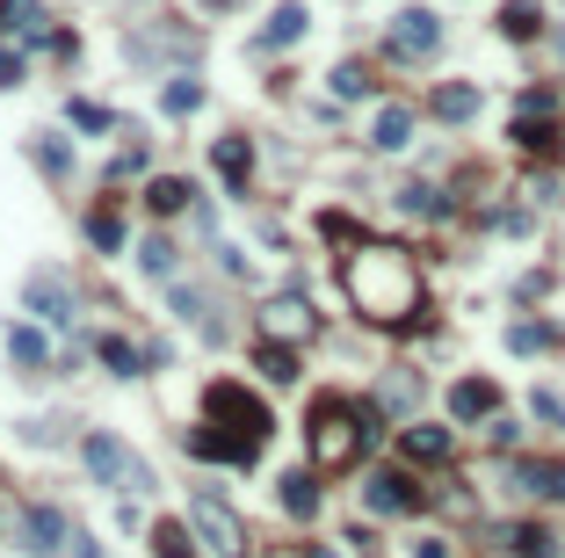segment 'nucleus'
<instances>
[{"label":"nucleus","instance_id":"obj_25","mask_svg":"<svg viewBox=\"0 0 565 558\" xmlns=\"http://www.w3.org/2000/svg\"><path fill=\"white\" fill-rule=\"evenodd\" d=\"M399 210H406V218H449L443 189H428V182H406V189H399Z\"/></svg>","mask_w":565,"mask_h":558},{"label":"nucleus","instance_id":"obj_40","mask_svg":"<svg viewBox=\"0 0 565 558\" xmlns=\"http://www.w3.org/2000/svg\"><path fill=\"white\" fill-rule=\"evenodd\" d=\"M305 558H341V551H305Z\"/></svg>","mask_w":565,"mask_h":558},{"label":"nucleus","instance_id":"obj_39","mask_svg":"<svg viewBox=\"0 0 565 558\" xmlns=\"http://www.w3.org/2000/svg\"><path fill=\"white\" fill-rule=\"evenodd\" d=\"M413 558H449V544L443 537H421V544H413Z\"/></svg>","mask_w":565,"mask_h":558},{"label":"nucleus","instance_id":"obj_14","mask_svg":"<svg viewBox=\"0 0 565 558\" xmlns=\"http://www.w3.org/2000/svg\"><path fill=\"white\" fill-rule=\"evenodd\" d=\"M22 297H30V313H44L52 327H73V291L58 276H30V291H22Z\"/></svg>","mask_w":565,"mask_h":558},{"label":"nucleus","instance_id":"obj_21","mask_svg":"<svg viewBox=\"0 0 565 558\" xmlns=\"http://www.w3.org/2000/svg\"><path fill=\"white\" fill-rule=\"evenodd\" d=\"M508 349L514 355H544V349H558V327H544V319H514V327H508Z\"/></svg>","mask_w":565,"mask_h":558},{"label":"nucleus","instance_id":"obj_34","mask_svg":"<svg viewBox=\"0 0 565 558\" xmlns=\"http://www.w3.org/2000/svg\"><path fill=\"white\" fill-rule=\"evenodd\" d=\"M66 117H73V123H80V131H109V109H102V102H73V109H66Z\"/></svg>","mask_w":565,"mask_h":558},{"label":"nucleus","instance_id":"obj_20","mask_svg":"<svg viewBox=\"0 0 565 558\" xmlns=\"http://www.w3.org/2000/svg\"><path fill=\"white\" fill-rule=\"evenodd\" d=\"M218 175L232 196H247V175H254V153H247V139H218Z\"/></svg>","mask_w":565,"mask_h":558},{"label":"nucleus","instance_id":"obj_13","mask_svg":"<svg viewBox=\"0 0 565 558\" xmlns=\"http://www.w3.org/2000/svg\"><path fill=\"white\" fill-rule=\"evenodd\" d=\"M479 102H486V95L471 88V80H443V88L428 95V109H435L443 123H471V117H479Z\"/></svg>","mask_w":565,"mask_h":558},{"label":"nucleus","instance_id":"obj_27","mask_svg":"<svg viewBox=\"0 0 565 558\" xmlns=\"http://www.w3.org/2000/svg\"><path fill=\"white\" fill-rule=\"evenodd\" d=\"M8 355H15L22 370H44V333H36V327H15V333H8Z\"/></svg>","mask_w":565,"mask_h":558},{"label":"nucleus","instance_id":"obj_8","mask_svg":"<svg viewBox=\"0 0 565 558\" xmlns=\"http://www.w3.org/2000/svg\"><path fill=\"white\" fill-rule=\"evenodd\" d=\"M508 486L530 493V501H565V464H558V457H514Z\"/></svg>","mask_w":565,"mask_h":558},{"label":"nucleus","instance_id":"obj_18","mask_svg":"<svg viewBox=\"0 0 565 558\" xmlns=\"http://www.w3.org/2000/svg\"><path fill=\"white\" fill-rule=\"evenodd\" d=\"M406 139H413V109H406V102L377 109V123H370V145H377V153H399Z\"/></svg>","mask_w":565,"mask_h":558},{"label":"nucleus","instance_id":"obj_35","mask_svg":"<svg viewBox=\"0 0 565 558\" xmlns=\"http://www.w3.org/2000/svg\"><path fill=\"white\" fill-rule=\"evenodd\" d=\"M536 420H551V428H565V400H558V392H551V384H544V392H536Z\"/></svg>","mask_w":565,"mask_h":558},{"label":"nucleus","instance_id":"obj_16","mask_svg":"<svg viewBox=\"0 0 565 558\" xmlns=\"http://www.w3.org/2000/svg\"><path fill=\"white\" fill-rule=\"evenodd\" d=\"M22 544H30V551H58V544H66V515H58V507H30V515H22Z\"/></svg>","mask_w":565,"mask_h":558},{"label":"nucleus","instance_id":"obj_19","mask_svg":"<svg viewBox=\"0 0 565 558\" xmlns=\"http://www.w3.org/2000/svg\"><path fill=\"white\" fill-rule=\"evenodd\" d=\"M500 36H508V44H536V36H544L536 0H508V8H500Z\"/></svg>","mask_w":565,"mask_h":558},{"label":"nucleus","instance_id":"obj_15","mask_svg":"<svg viewBox=\"0 0 565 558\" xmlns=\"http://www.w3.org/2000/svg\"><path fill=\"white\" fill-rule=\"evenodd\" d=\"M305 30H312L305 0H283V8H275V15H269V30H261L254 44H261V52H283V44H297V36H305Z\"/></svg>","mask_w":565,"mask_h":558},{"label":"nucleus","instance_id":"obj_24","mask_svg":"<svg viewBox=\"0 0 565 558\" xmlns=\"http://www.w3.org/2000/svg\"><path fill=\"white\" fill-rule=\"evenodd\" d=\"M145 204H153V210H160V218H174V210H188V204H196V189H188V182H182V175H160V182H153V189H145Z\"/></svg>","mask_w":565,"mask_h":558},{"label":"nucleus","instance_id":"obj_11","mask_svg":"<svg viewBox=\"0 0 565 558\" xmlns=\"http://www.w3.org/2000/svg\"><path fill=\"white\" fill-rule=\"evenodd\" d=\"M449 450H457V436H449V428H428V420H413L406 436H399V457H406V464H449Z\"/></svg>","mask_w":565,"mask_h":558},{"label":"nucleus","instance_id":"obj_23","mask_svg":"<svg viewBox=\"0 0 565 558\" xmlns=\"http://www.w3.org/2000/svg\"><path fill=\"white\" fill-rule=\"evenodd\" d=\"M36 30H44L36 0H0V36H36Z\"/></svg>","mask_w":565,"mask_h":558},{"label":"nucleus","instance_id":"obj_33","mask_svg":"<svg viewBox=\"0 0 565 558\" xmlns=\"http://www.w3.org/2000/svg\"><path fill=\"white\" fill-rule=\"evenodd\" d=\"M188 109H204V88H196V80H174L167 88V117H188Z\"/></svg>","mask_w":565,"mask_h":558},{"label":"nucleus","instance_id":"obj_29","mask_svg":"<svg viewBox=\"0 0 565 558\" xmlns=\"http://www.w3.org/2000/svg\"><path fill=\"white\" fill-rule=\"evenodd\" d=\"M95 349H102V363L117 370V378H131V370H138V349H131V341H123V333H102Z\"/></svg>","mask_w":565,"mask_h":558},{"label":"nucleus","instance_id":"obj_1","mask_svg":"<svg viewBox=\"0 0 565 558\" xmlns=\"http://www.w3.org/2000/svg\"><path fill=\"white\" fill-rule=\"evenodd\" d=\"M348 297H356V313L370 319V327H406V319H421V269H413L406 247H356L341 269Z\"/></svg>","mask_w":565,"mask_h":558},{"label":"nucleus","instance_id":"obj_7","mask_svg":"<svg viewBox=\"0 0 565 558\" xmlns=\"http://www.w3.org/2000/svg\"><path fill=\"white\" fill-rule=\"evenodd\" d=\"M384 52L392 58H435L443 52V15H428V8H406V15H392V36H384Z\"/></svg>","mask_w":565,"mask_h":558},{"label":"nucleus","instance_id":"obj_3","mask_svg":"<svg viewBox=\"0 0 565 558\" xmlns=\"http://www.w3.org/2000/svg\"><path fill=\"white\" fill-rule=\"evenodd\" d=\"M370 442H377L370 406H356V400H319L312 406V464L319 471H348Z\"/></svg>","mask_w":565,"mask_h":558},{"label":"nucleus","instance_id":"obj_30","mask_svg":"<svg viewBox=\"0 0 565 558\" xmlns=\"http://www.w3.org/2000/svg\"><path fill=\"white\" fill-rule=\"evenodd\" d=\"M138 262H145V276H174V240H160V232H153V240L138 247Z\"/></svg>","mask_w":565,"mask_h":558},{"label":"nucleus","instance_id":"obj_28","mask_svg":"<svg viewBox=\"0 0 565 558\" xmlns=\"http://www.w3.org/2000/svg\"><path fill=\"white\" fill-rule=\"evenodd\" d=\"M377 80H370V66H356V58H348V66H334V95H341V102H356V95H370Z\"/></svg>","mask_w":565,"mask_h":558},{"label":"nucleus","instance_id":"obj_5","mask_svg":"<svg viewBox=\"0 0 565 558\" xmlns=\"http://www.w3.org/2000/svg\"><path fill=\"white\" fill-rule=\"evenodd\" d=\"M80 457H87V471H95V479H109V486H131V493H138V486H153V471L138 464V457L123 450L109 428H95V436L80 442Z\"/></svg>","mask_w":565,"mask_h":558},{"label":"nucleus","instance_id":"obj_2","mask_svg":"<svg viewBox=\"0 0 565 558\" xmlns=\"http://www.w3.org/2000/svg\"><path fill=\"white\" fill-rule=\"evenodd\" d=\"M269 406L247 392V384H232V378H218L204 392V428L188 436V450L196 457H218V464H254L261 457V442H269Z\"/></svg>","mask_w":565,"mask_h":558},{"label":"nucleus","instance_id":"obj_17","mask_svg":"<svg viewBox=\"0 0 565 558\" xmlns=\"http://www.w3.org/2000/svg\"><path fill=\"white\" fill-rule=\"evenodd\" d=\"M500 544H508L514 558H558V537H551L544 523H508V529H500Z\"/></svg>","mask_w":565,"mask_h":558},{"label":"nucleus","instance_id":"obj_36","mask_svg":"<svg viewBox=\"0 0 565 558\" xmlns=\"http://www.w3.org/2000/svg\"><path fill=\"white\" fill-rule=\"evenodd\" d=\"M145 175V145H131V153H117V167H109V182H131Z\"/></svg>","mask_w":565,"mask_h":558},{"label":"nucleus","instance_id":"obj_32","mask_svg":"<svg viewBox=\"0 0 565 558\" xmlns=\"http://www.w3.org/2000/svg\"><path fill=\"white\" fill-rule=\"evenodd\" d=\"M153 551H160V558H188V529H182V523H160V529H153Z\"/></svg>","mask_w":565,"mask_h":558},{"label":"nucleus","instance_id":"obj_4","mask_svg":"<svg viewBox=\"0 0 565 558\" xmlns=\"http://www.w3.org/2000/svg\"><path fill=\"white\" fill-rule=\"evenodd\" d=\"M551 109H558V95H551V88H530L522 102H514V123H508V139L522 145V153H536V160H551L565 145V131H558V117H551Z\"/></svg>","mask_w":565,"mask_h":558},{"label":"nucleus","instance_id":"obj_22","mask_svg":"<svg viewBox=\"0 0 565 558\" xmlns=\"http://www.w3.org/2000/svg\"><path fill=\"white\" fill-rule=\"evenodd\" d=\"M254 363H261V378H269V384H297V355H291V341H261Z\"/></svg>","mask_w":565,"mask_h":558},{"label":"nucleus","instance_id":"obj_37","mask_svg":"<svg viewBox=\"0 0 565 558\" xmlns=\"http://www.w3.org/2000/svg\"><path fill=\"white\" fill-rule=\"evenodd\" d=\"M36 160H44V175H66V145L58 139H36Z\"/></svg>","mask_w":565,"mask_h":558},{"label":"nucleus","instance_id":"obj_9","mask_svg":"<svg viewBox=\"0 0 565 558\" xmlns=\"http://www.w3.org/2000/svg\"><path fill=\"white\" fill-rule=\"evenodd\" d=\"M362 501L377 507V515H413L421 507V486H413V471H370V486H362Z\"/></svg>","mask_w":565,"mask_h":558},{"label":"nucleus","instance_id":"obj_38","mask_svg":"<svg viewBox=\"0 0 565 558\" xmlns=\"http://www.w3.org/2000/svg\"><path fill=\"white\" fill-rule=\"evenodd\" d=\"M0 88H22V58H8V52H0Z\"/></svg>","mask_w":565,"mask_h":558},{"label":"nucleus","instance_id":"obj_12","mask_svg":"<svg viewBox=\"0 0 565 558\" xmlns=\"http://www.w3.org/2000/svg\"><path fill=\"white\" fill-rule=\"evenodd\" d=\"M261 327H269V341H291V333H312V297H297V291L269 297V313H261Z\"/></svg>","mask_w":565,"mask_h":558},{"label":"nucleus","instance_id":"obj_10","mask_svg":"<svg viewBox=\"0 0 565 558\" xmlns=\"http://www.w3.org/2000/svg\"><path fill=\"white\" fill-rule=\"evenodd\" d=\"M500 414V384L493 378H457L449 384V420H493Z\"/></svg>","mask_w":565,"mask_h":558},{"label":"nucleus","instance_id":"obj_6","mask_svg":"<svg viewBox=\"0 0 565 558\" xmlns=\"http://www.w3.org/2000/svg\"><path fill=\"white\" fill-rule=\"evenodd\" d=\"M188 523L204 529V544L218 558H240L247 551V529H240V515H232V507L218 501V493H196V501H188Z\"/></svg>","mask_w":565,"mask_h":558},{"label":"nucleus","instance_id":"obj_26","mask_svg":"<svg viewBox=\"0 0 565 558\" xmlns=\"http://www.w3.org/2000/svg\"><path fill=\"white\" fill-rule=\"evenodd\" d=\"M283 507H291V515H319V486H312V471H291V479H283Z\"/></svg>","mask_w":565,"mask_h":558},{"label":"nucleus","instance_id":"obj_31","mask_svg":"<svg viewBox=\"0 0 565 558\" xmlns=\"http://www.w3.org/2000/svg\"><path fill=\"white\" fill-rule=\"evenodd\" d=\"M87 240L117 254V247H123V226H117V210H95V218H87Z\"/></svg>","mask_w":565,"mask_h":558}]
</instances>
